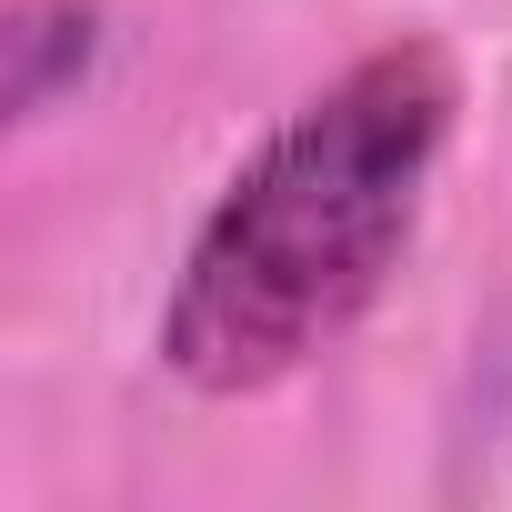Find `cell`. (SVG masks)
Returning <instances> with one entry per match:
<instances>
[{"label": "cell", "instance_id": "6da1fadb", "mask_svg": "<svg viewBox=\"0 0 512 512\" xmlns=\"http://www.w3.org/2000/svg\"><path fill=\"white\" fill-rule=\"evenodd\" d=\"M452 111L462 91L432 41H382L332 91H312L191 231L161 312V362L191 392L231 402L332 352L402 272Z\"/></svg>", "mask_w": 512, "mask_h": 512}, {"label": "cell", "instance_id": "7a4b0ae2", "mask_svg": "<svg viewBox=\"0 0 512 512\" xmlns=\"http://www.w3.org/2000/svg\"><path fill=\"white\" fill-rule=\"evenodd\" d=\"M91 71V11L81 0H21L11 11V111L41 121L61 101V81Z\"/></svg>", "mask_w": 512, "mask_h": 512}]
</instances>
